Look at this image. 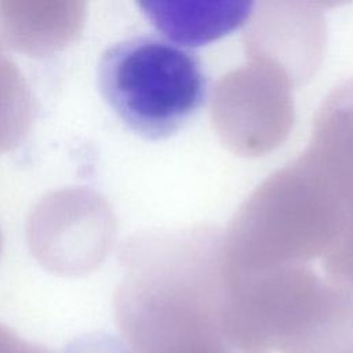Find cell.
Returning <instances> with one entry per match:
<instances>
[{
  "label": "cell",
  "instance_id": "1",
  "mask_svg": "<svg viewBox=\"0 0 353 353\" xmlns=\"http://www.w3.org/2000/svg\"><path fill=\"white\" fill-rule=\"evenodd\" d=\"M223 335L240 353H353V302L309 273L234 277Z\"/></svg>",
  "mask_w": 353,
  "mask_h": 353
},
{
  "label": "cell",
  "instance_id": "2",
  "mask_svg": "<svg viewBox=\"0 0 353 353\" xmlns=\"http://www.w3.org/2000/svg\"><path fill=\"white\" fill-rule=\"evenodd\" d=\"M98 83L120 120L153 141L181 130L208 94L200 58L159 36H137L109 47L98 63Z\"/></svg>",
  "mask_w": 353,
  "mask_h": 353
},
{
  "label": "cell",
  "instance_id": "3",
  "mask_svg": "<svg viewBox=\"0 0 353 353\" xmlns=\"http://www.w3.org/2000/svg\"><path fill=\"white\" fill-rule=\"evenodd\" d=\"M116 236L113 211L99 193L85 188L51 192L32 210L26 241L48 272L79 277L95 270Z\"/></svg>",
  "mask_w": 353,
  "mask_h": 353
},
{
  "label": "cell",
  "instance_id": "4",
  "mask_svg": "<svg viewBox=\"0 0 353 353\" xmlns=\"http://www.w3.org/2000/svg\"><path fill=\"white\" fill-rule=\"evenodd\" d=\"M85 17L79 0H0V39L32 57L51 55L80 37Z\"/></svg>",
  "mask_w": 353,
  "mask_h": 353
},
{
  "label": "cell",
  "instance_id": "5",
  "mask_svg": "<svg viewBox=\"0 0 353 353\" xmlns=\"http://www.w3.org/2000/svg\"><path fill=\"white\" fill-rule=\"evenodd\" d=\"M251 1H141L146 17L170 39L199 46L228 34L250 17Z\"/></svg>",
  "mask_w": 353,
  "mask_h": 353
},
{
  "label": "cell",
  "instance_id": "6",
  "mask_svg": "<svg viewBox=\"0 0 353 353\" xmlns=\"http://www.w3.org/2000/svg\"><path fill=\"white\" fill-rule=\"evenodd\" d=\"M33 113L32 91L0 39V153L21 143L32 125Z\"/></svg>",
  "mask_w": 353,
  "mask_h": 353
},
{
  "label": "cell",
  "instance_id": "7",
  "mask_svg": "<svg viewBox=\"0 0 353 353\" xmlns=\"http://www.w3.org/2000/svg\"><path fill=\"white\" fill-rule=\"evenodd\" d=\"M0 353H52L19 338L14 331L0 323Z\"/></svg>",
  "mask_w": 353,
  "mask_h": 353
},
{
  "label": "cell",
  "instance_id": "8",
  "mask_svg": "<svg viewBox=\"0 0 353 353\" xmlns=\"http://www.w3.org/2000/svg\"><path fill=\"white\" fill-rule=\"evenodd\" d=\"M342 281H343L345 287L347 288V291L350 292V295L353 296V273H350V274H347L346 277H343Z\"/></svg>",
  "mask_w": 353,
  "mask_h": 353
},
{
  "label": "cell",
  "instance_id": "9",
  "mask_svg": "<svg viewBox=\"0 0 353 353\" xmlns=\"http://www.w3.org/2000/svg\"><path fill=\"white\" fill-rule=\"evenodd\" d=\"M0 252H1V233H0Z\"/></svg>",
  "mask_w": 353,
  "mask_h": 353
}]
</instances>
